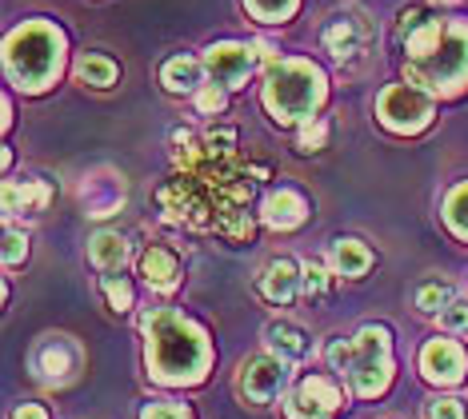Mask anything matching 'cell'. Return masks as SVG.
<instances>
[{
	"instance_id": "6da1fadb",
	"label": "cell",
	"mask_w": 468,
	"mask_h": 419,
	"mask_svg": "<svg viewBox=\"0 0 468 419\" xmlns=\"http://www.w3.org/2000/svg\"><path fill=\"white\" fill-rule=\"evenodd\" d=\"M409 77L432 92H456L468 84V25L461 20H417L404 28Z\"/></svg>"
},
{
	"instance_id": "7a4b0ae2",
	"label": "cell",
	"mask_w": 468,
	"mask_h": 419,
	"mask_svg": "<svg viewBox=\"0 0 468 419\" xmlns=\"http://www.w3.org/2000/svg\"><path fill=\"white\" fill-rule=\"evenodd\" d=\"M144 336H148V368H153L156 380L185 383L205 375L208 340L193 319L176 316V311H156V316L144 319Z\"/></svg>"
},
{
	"instance_id": "3957f363",
	"label": "cell",
	"mask_w": 468,
	"mask_h": 419,
	"mask_svg": "<svg viewBox=\"0 0 468 419\" xmlns=\"http://www.w3.org/2000/svg\"><path fill=\"white\" fill-rule=\"evenodd\" d=\"M5 64L8 77L20 89L37 92L60 77V64H65V37L48 25V20H28L20 25L5 45Z\"/></svg>"
},
{
	"instance_id": "277c9868",
	"label": "cell",
	"mask_w": 468,
	"mask_h": 419,
	"mask_svg": "<svg viewBox=\"0 0 468 419\" xmlns=\"http://www.w3.org/2000/svg\"><path fill=\"white\" fill-rule=\"evenodd\" d=\"M261 96H264V109L272 112V120L281 124L313 120L316 104L324 100V77L308 60H281L269 68Z\"/></svg>"
},
{
	"instance_id": "5b68a950",
	"label": "cell",
	"mask_w": 468,
	"mask_h": 419,
	"mask_svg": "<svg viewBox=\"0 0 468 419\" xmlns=\"http://www.w3.org/2000/svg\"><path fill=\"white\" fill-rule=\"evenodd\" d=\"M356 395H377L385 392L392 360H388V331L385 328H360V336L353 340V363H348Z\"/></svg>"
},
{
	"instance_id": "8992f818",
	"label": "cell",
	"mask_w": 468,
	"mask_h": 419,
	"mask_svg": "<svg viewBox=\"0 0 468 419\" xmlns=\"http://www.w3.org/2000/svg\"><path fill=\"white\" fill-rule=\"evenodd\" d=\"M377 112L380 124L392 128V132H420L432 120V96L412 89V84H392V89L380 92Z\"/></svg>"
},
{
	"instance_id": "52a82bcc",
	"label": "cell",
	"mask_w": 468,
	"mask_h": 419,
	"mask_svg": "<svg viewBox=\"0 0 468 419\" xmlns=\"http://www.w3.org/2000/svg\"><path fill=\"white\" fill-rule=\"evenodd\" d=\"M289 383V360L281 356H252L240 368V395L249 403H272Z\"/></svg>"
},
{
	"instance_id": "ba28073f",
	"label": "cell",
	"mask_w": 468,
	"mask_h": 419,
	"mask_svg": "<svg viewBox=\"0 0 468 419\" xmlns=\"http://www.w3.org/2000/svg\"><path fill=\"white\" fill-rule=\"evenodd\" d=\"M340 407V388L328 375H308L289 395V419H333Z\"/></svg>"
},
{
	"instance_id": "9c48e42d",
	"label": "cell",
	"mask_w": 468,
	"mask_h": 419,
	"mask_svg": "<svg viewBox=\"0 0 468 419\" xmlns=\"http://www.w3.org/2000/svg\"><path fill=\"white\" fill-rule=\"evenodd\" d=\"M252 64H257V52H249L244 45H212L205 48V68L212 72V80L225 84V89H240L249 80Z\"/></svg>"
},
{
	"instance_id": "30bf717a",
	"label": "cell",
	"mask_w": 468,
	"mask_h": 419,
	"mask_svg": "<svg viewBox=\"0 0 468 419\" xmlns=\"http://www.w3.org/2000/svg\"><path fill=\"white\" fill-rule=\"evenodd\" d=\"M420 372L429 375V380H436V383H456V380H464V351H461V343H452V340H432V343H424V351H420Z\"/></svg>"
},
{
	"instance_id": "8fae6325",
	"label": "cell",
	"mask_w": 468,
	"mask_h": 419,
	"mask_svg": "<svg viewBox=\"0 0 468 419\" xmlns=\"http://www.w3.org/2000/svg\"><path fill=\"white\" fill-rule=\"evenodd\" d=\"M296 272H301V267H296L292 260H284V256L281 260H269L264 264V272L257 276V292L269 299V304H281V308L292 304L296 288H301V276Z\"/></svg>"
},
{
	"instance_id": "7c38bea8",
	"label": "cell",
	"mask_w": 468,
	"mask_h": 419,
	"mask_svg": "<svg viewBox=\"0 0 468 419\" xmlns=\"http://www.w3.org/2000/svg\"><path fill=\"white\" fill-rule=\"evenodd\" d=\"M368 37H372V28L360 16H336L333 25L324 28V48L333 52L336 60H348V57H356V52H365Z\"/></svg>"
},
{
	"instance_id": "4fadbf2b",
	"label": "cell",
	"mask_w": 468,
	"mask_h": 419,
	"mask_svg": "<svg viewBox=\"0 0 468 419\" xmlns=\"http://www.w3.org/2000/svg\"><path fill=\"white\" fill-rule=\"evenodd\" d=\"M77 368H80V348L72 340H48V343H40L37 372L45 375V380H69Z\"/></svg>"
},
{
	"instance_id": "5bb4252c",
	"label": "cell",
	"mask_w": 468,
	"mask_h": 419,
	"mask_svg": "<svg viewBox=\"0 0 468 419\" xmlns=\"http://www.w3.org/2000/svg\"><path fill=\"white\" fill-rule=\"evenodd\" d=\"M141 276L148 279V288L156 292H173L176 288V276H180V260L161 244H153L144 256H141Z\"/></svg>"
},
{
	"instance_id": "9a60e30c",
	"label": "cell",
	"mask_w": 468,
	"mask_h": 419,
	"mask_svg": "<svg viewBox=\"0 0 468 419\" xmlns=\"http://www.w3.org/2000/svg\"><path fill=\"white\" fill-rule=\"evenodd\" d=\"M304 216H308L304 196H296V192H289V188L272 192V196L264 200V224H272V228H281V232L304 224Z\"/></svg>"
},
{
	"instance_id": "2e32d148",
	"label": "cell",
	"mask_w": 468,
	"mask_h": 419,
	"mask_svg": "<svg viewBox=\"0 0 468 419\" xmlns=\"http://www.w3.org/2000/svg\"><path fill=\"white\" fill-rule=\"evenodd\" d=\"M89 256L97 267H104V272H116V267L129 264V240H124L121 232H101V236H92Z\"/></svg>"
},
{
	"instance_id": "e0dca14e",
	"label": "cell",
	"mask_w": 468,
	"mask_h": 419,
	"mask_svg": "<svg viewBox=\"0 0 468 419\" xmlns=\"http://www.w3.org/2000/svg\"><path fill=\"white\" fill-rule=\"evenodd\" d=\"M48 204V188L37 184V180H25V184H16V180H8L5 184V212L13 216V212H37Z\"/></svg>"
},
{
	"instance_id": "ac0fdd59",
	"label": "cell",
	"mask_w": 468,
	"mask_h": 419,
	"mask_svg": "<svg viewBox=\"0 0 468 419\" xmlns=\"http://www.w3.org/2000/svg\"><path fill=\"white\" fill-rule=\"evenodd\" d=\"M264 340H269V348L276 351L281 360H301L308 351V336L296 324H269V331H264Z\"/></svg>"
},
{
	"instance_id": "d6986e66",
	"label": "cell",
	"mask_w": 468,
	"mask_h": 419,
	"mask_svg": "<svg viewBox=\"0 0 468 419\" xmlns=\"http://www.w3.org/2000/svg\"><path fill=\"white\" fill-rule=\"evenodd\" d=\"M200 72H205V60H188V57H176L165 64L161 80L168 92H193L200 89Z\"/></svg>"
},
{
	"instance_id": "ffe728a7",
	"label": "cell",
	"mask_w": 468,
	"mask_h": 419,
	"mask_svg": "<svg viewBox=\"0 0 468 419\" xmlns=\"http://www.w3.org/2000/svg\"><path fill=\"white\" fill-rule=\"evenodd\" d=\"M372 264V252L360 240H336L333 244V267L336 276H365Z\"/></svg>"
},
{
	"instance_id": "44dd1931",
	"label": "cell",
	"mask_w": 468,
	"mask_h": 419,
	"mask_svg": "<svg viewBox=\"0 0 468 419\" xmlns=\"http://www.w3.org/2000/svg\"><path fill=\"white\" fill-rule=\"evenodd\" d=\"M77 77L84 84H92V89H109V84L116 80V64L109 57H84L77 64Z\"/></svg>"
},
{
	"instance_id": "7402d4cb",
	"label": "cell",
	"mask_w": 468,
	"mask_h": 419,
	"mask_svg": "<svg viewBox=\"0 0 468 419\" xmlns=\"http://www.w3.org/2000/svg\"><path fill=\"white\" fill-rule=\"evenodd\" d=\"M449 304H452V288L444 284V279H429V284H420L417 308L424 311V316H436V311H444Z\"/></svg>"
},
{
	"instance_id": "603a6c76",
	"label": "cell",
	"mask_w": 468,
	"mask_h": 419,
	"mask_svg": "<svg viewBox=\"0 0 468 419\" xmlns=\"http://www.w3.org/2000/svg\"><path fill=\"white\" fill-rule=\"evenodd\" d=\"M244 8H249L257 20L281 25V20H289L296 13V0H244Z\"/></svg>"
},
{
	"instance_id": "cb8c5ba5",
	"label": "cell",
	"mask_w": 468,
	"mask_h": 419,
	"mask_svg": "<svg viewBox=\"0 0 468 419\" xmlns=\"http://www.w3.org/2000/svg\"><path fill=\"white\" fill-rule=\"evenodd\" d=\"M444 220H449V228L461 236V240H468V184H461L449 196V204H444Z\"/></svg>"
},
{
	"instance_id": "d4e9b609",
	"label": "cell",
	"mask_w": 468,
	"mask_h": 419,
	"mask_svg": "<svg viewBox=\"0 0 468 419\" xmlns=\"http://www.w3.org/2000/svg\"><path fill=\"white\" fill-rule=\"evenodd\" d=\"M301 284H304V292L313 296V299H321V296L333 292V276H328V267H324V264H304Z\"/></svg>"
},
{
	"instance_id": "484cf974",
	"label": "cell",
	"mask_w": 468,
	"mask_h": 419,
	"mask_svg": "<svg viewBox=\"0 0 468 419\" xmlns=\"http://www.w3.org/2000/svg\"><path fill=\"white\" fill-rule=\"evenodd\" d=\"M104 296H109V304L116 311H129L133 308V288L124 276H104Z\"/></svg>"
},
{
	"instance_id": "4316f807",
	"label": "cell",
	"mask_w": 468,
	"mask_h": 419,
	"mask_svg": "<svg viewBox=\"0 0 468 419\" xmlns=\"http://www.w3.org/2000/svg\"><path fill=\"white\" fill-rule=\"evenodd\" d=\"M324 136H328V120L316 116V124L301 128V152H316V148H324Z\"/></svg>"
},
{
	"instance_id": "83f0119b",
	"label": "cell",
	"mask_w": 468,
	"mask_h": 419,
	"mask_svg": "<svg viewBox=\"0 0 468 419\" xmlns=\"http://www.w3.org/2000/svg\"><path fill=\"white\" fill-rule=\"evenodd\" d=\"M441 324L449 331H468V304L464 299H452V304L441 311Z\"/></svg>"
},
{
	"instance_id": "f1b7e54d",
	"label": "cell",
	"mask_w": 468,
	"mask_h": 419,
	"mask_svg": "<svg viewBox=\"0 0 468 419\" xmlns=\"http://www.w3.org/2000/svg\"><path fill=\"white\" fill-rule=\"evenodd\" d=\"M25 256H28V240H25V236H20V232L8 228V232H5V264L13 267V264L25 260Z\"/></svg>"
},
{
	"instance_id": "f546056e",
	"label": "cell",
	"mask_w": 468,
	"mask_h": 419,
	"mask_svg": "<svg viewBox=\"0 0 468 419\" xmlns=\"http://www.w3.org/2000/svg\"><path fill=\"white\" fill-rule=\"evenodd\" d=\"M328 363H333L336 372H348V363H353V340H333L328 343Z\"/></svg>"
},
{
	"instance_id": "4dcf8cb0",
	"label": "cell",
	"mask_w": 468,
	"mask_h": 419,
	"mask_svg": "<svg viewBox=\"0 0 468 419\" xmlns=\"http://www.w3.org/2000/svg\"><path fill=\"white\" fill-rule=\"evenodd\" d=\"M141 419H193L188 415V407H180V403H148Z\"/></svg>"
},
{
	"instance_id": "1f68e13d",
	"label": "cell",
	"mask_w": 468,
	"mask_h": 419,
	"mask_svg": "<svg viewBox=\"0 0 468 419\" xmlns=\"http://www.w3.org/2000/svg\"><path fill=\"white\" fill-rule=\"evenodd\" d=\"M197 104H200V112H220V109H225V92H220L217 84H212V89H200Z\"/></svg>"
},
{
	"instance_id": "d6a6232c",
	"label": "cell",
	"mask_w": 468,
	"mask_h": 419,
	"mask_svg": "<svg viewBox=\"0 0 468 419\" xmlns=\"http://www.w3.org/2000/svg\"><path fill=\"white\" fill-rule=\"evenodd\" d=\"M429 419H464V407L461 400H436L429 407Z\"/></svg>"
},
{
	"instance_id": "836d02e7",
	"label": "cell",
	"mask_w": 468,
	"mask_h": 419,
	"mask_svg": "<svg viewBox=\"0 0 468 419\" xmlns=\"http://www.w3.org/2000/svg\"><path fill=\"white\" fill-rule=\"evenodd\" d=\"M232 140H237L232 128H212V132H208V148H220V152H229Z\"/></svg>"
},
{
	"instance_id": "e575fe53",
	"label": "cell",
	"mask_w": 468,
	"mask_h": 419,
	"mask_svg": "<svg viewBox=\"0 0 468 419\" xmlns=\"http://www.w3.org/2000/svg\"><path fill=\"white\" fill-rule=\"evenodd\" d=\"M13 419H48V415H45V407H37V403H25V407H20V412H16Z\"/></svg>"
},
{
	"instance_id": "d590c367",
	"label": "cell",
	"mask_w": 468,
	"mask_h": 419,
	"mask_svg": "<svg viewBox=\"0 0 468 419\" xmlns=\"http://www.w3.org/2000/svg\"><path fill=\"white\" fill-rule=\"evenodd\" d=\"M441 5H449V0H441Z\"/></svg>"
}]
</instances>
